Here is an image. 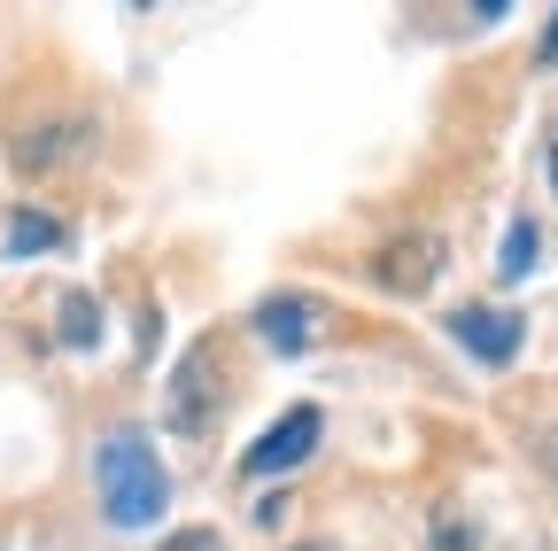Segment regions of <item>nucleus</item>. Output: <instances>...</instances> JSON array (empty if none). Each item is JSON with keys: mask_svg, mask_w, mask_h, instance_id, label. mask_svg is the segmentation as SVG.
Instances as JSON below:
<instances>
[{"mask_svg": "<svg viewBox=\"0 0 558 551\" xmlns=\"http://www.w3.org/2000/svg\"><path fill=\"white\" fill-rule=\"evenodd\" d=\"M94 490H101V513H109L117 528H148V520H163V505H171V474H163V458L140 443L132 428H117V435H101V451H94Z\"/></svg>", "mask_w": 558, "mask_h": 551, "instance_id": "1", "label": "nucleus"}, {"mask_svg": "<svg viewBox=\"0 0 558 551\" xmlns=\"http://www.w3.org/2000/svg\"><path fill=\"white\" fill-rule=\"evenodd\" d=\"M218 404H226V350L218 342H194V350L179 358V373H171V428L179 435H209Z\"/></svg>", "mask_w": 558, "mask_h": 551, "instance_id": "2", "label": "nucleus"}, {"mask_svg": "<svg viewBox=\"0 0 558 551\" xmlns=\"http://www.w3.org/2000/svg\"><path fill=\"white\" fill-rule=\"evenodd\" d=\"M311 451H318V411H311V404H295V411H279V420L256 435V451L241 458V474H248V481H271V474L303 466Z\"/></svg>", "mask_w": 558, "mask_h": 551, "instance_id": "3", "label": "nucleus"}, {"mask_svg": "<svg viewBox=\"0 0 558 551\" xmlns=\"http://www.w3.org/2000/svg\"><path fill=\"white\" fill-rule=\"evenodd\" d=\"M435 264H442V241L435 233H403V241H388L380 256H373V280L388 288V296H418L435 280Z\"/></svg>", "mask_w": 558, "mask_h": 551, "instance_id": "4", "label": "nucleus"}, {"mask_svg": "<svg viewBox=\"0 0 558 551\" xmlns=\"http://www.w3.org/2000/svg\"><path fill=\"white\" fill-rule=\"evenodd\" d=\"M311 326H318L311 296H264L256 303V334H264V350H279V358H303L311 350Z\"/></svg>", "mask_w": 558, "mask_h": 551, "instance_id": "5", "label": "nucleus"}, {"mask_svg": "<svg viewBox=\"0 0 558 551\" xmlns=\"http://www.w3.org/2000/svg\"><path fill=\"white\" fill-rule=\"evenodd\" d=\"M450 334L465 342L481 366H512V358H520V319H512V311H481V303H465V311L450 319Z\"/></svg>", "mask_w": 558, "mask_h": 551, "instance_id": "6", "label": "nucleus"}, {"mask_svg": "<svg viewBox=\"0 0 558 551\" xmlns=\"http://www.w3.org/2000/svg\"><path fill=\"white\" fill-rule=\"evenodd\" d=\"M39 249H62V226L39 218V211H16L9 218V256H39Z\"/></svg>", "mask_w": 558, "mask_h": 551, "instance_id": "7", "label": "nucleus"}, {"mask_svg": "<svg viewBox=\"0 0 558 551\" xmlns=\"http://www.w3.org/2000/svg\"><path fill=\"white\" fill-rule=\"evenodd\" d=\"M62 342H70V350H94V342H101V311H94V296H62Z\"/></svg>", "mask_w": 558, "mask_h": 551, "instance_id": "8", "label": "nucleus"}, {"mask_svg": "<svg viewBox=\"0 0 558 551\" xmlns=\"http://www.w3.org/2000/svg\"><path fill=\"white\" fill-rule=\"evenodd\" d=\"M497 272H505V280H527V272H535V226H527V218H512V226H505Z\"/></svg>", "mask_w": 558, "mask_h": 551, "instance_id": "9", "label": "nucleus"}, {"mask_svg": "<svg viewBox=\"0 0 558 551\" xmlns=\"http://www.w3.org/2000/svg\"><path fill=\"white\" fill-rule=\"evenodd\" d=\"M427 543H435V551H481V536H473V520H465V513H435Z\"/></svg>", "mask_w": 558, "mask_h": 551, "instance_id": "10", "label": "nucleus"}, {"mask_svg": "<svg viewBox=\"0 0 558 551\" xmlns=\"http://www.w3.org/2000/svg\"><path fill=\"white\" fill-rule=\"evenodd\" d=\"M156 551H233V543H226L218 528H179V536H163Z\"/></svg>", "mask_w": 558, "mask_h": 551, "instance_id": "11", "label": "nucleus"}, {"mask_svg": "<svg viewBox=\"0 0 558 551\" xmlns=\"http://www.w3.org/2000/svg\"><path fill=\"white\" fill-rule=\"evenodd\" d=\"M543 62H558V9H550V32H543Z\"/></svg>", "mask_w": 558, "mask_h": 551, "instance_id": "12", "label": "nucleus"}, {"mask_svg": "<svg viewBox=\"0 0 558 551\" xmlns=\"http://www.w3.org/2000/svg\"><path fill=\"white\" fill-rule=\"evenodd\" d=\"M550 187H558V132H550Z\"/></svg>", "mask_w": 558, "mask_h": 551, "instance_id": "13", "label": "nucleus"}, {"mask_svg": "<svg viewBox=\"0 0 558 551\" xmlns=\"http://www.w3.org/2000/svg\"><path fill=\"white\" fill-rule=\"evenodd\" d=\"M295 551H333V543H295Z\"/></svg>", "mask_w": 558, "mask_h": 551, "instance_id": "14", "label": "nucleus"}]
</instances>
